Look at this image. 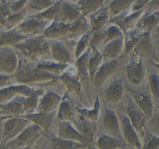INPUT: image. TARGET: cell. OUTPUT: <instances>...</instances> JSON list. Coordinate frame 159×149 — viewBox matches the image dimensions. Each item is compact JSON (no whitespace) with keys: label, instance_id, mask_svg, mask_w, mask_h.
I'll return each mask as SVG.
<instances>
[{"label":"cell","instance_id":"03108f58","mask_svg":"<svg viewBox=\"0 0 159 149\" xmlns=\"http://www.w3.org/2000/svg\"><path fill=\"white\" fill-rule=\"evenodd\" d=\"M84 149H87V147H85V148H84Z\"/></svg>","mask_w":159,"mask_h":149},{"label":"cell","instance_id":"ffe728a7","mask_svg":"<svg viewBox=\"0 0 159 149\" xmlns=\"http://www.w3.org/2000/svg\"><path fill=\"white\" fill-rule=\"evenodd\" d=\"M26 96H16L9 102L0 105V120L6 119L15 116H21L24 115L23 102Z\"/></svg>","mask_w":159,"mask_h":149},{"label":"cell","instance_id":"f1b7e54d","mask_svg":"<svg viewBox=\"0 0 159 149\" xmlns=\"http://www.w3.org/2000/svg\"><path fill=\"white\" fill-rule=\"evenodd\" d=\"M93 144L97 149H127L128 146L122 140L98 132Z\"/></svg>","mask_w":159,"mask_h":149},{"label":"cell","instance_id":"7bdbcfd3","mask_svg":"<svg viewBox=\"0 0 159 149\" xmlns=\"http://www.w3.org/2000/svg\"><path fill=\"white\" fill-rule=\"evenodd\" d=\"M133 1L131 0H114V1H109L108 10L110 15V20L120 15L124 11L127 10L131 6Z\"/></svg>","mask_w":159,"mask_h":149},{"label":"cell","instance_id":"680465c9","mask_svg":"<svg viewBox=\"0 0 159 149\" xmlns=\"http://www.w3.org/2000/svg\"><path fill=\"white\" fill-rule=\"evenodd\" d=\"M20 149H40V148H39L38 144H37V143H36V144H34V145L27 146V147H22V148H20Z\"/></svg>","mask_w":159,"mask_h":149},{"label":"cell","instance_id":"8fae6325","mask_svg":"<svg viewBox=\"0 0 159 149\" xmlns=\"http://www.w3.org/2000/svg\"><path fill=\"white\" fill-rule=\"evenodd\" d=\"M117 113V112H116ZM119 119L121 133L124 142L129 147L132 149L141 148V140L139 135L137 133L136 130L129 120L127 115L123 113H117Z\"/></svg>","mask_w":159,"mask_h":149},{"label":"cell","instance_id":"ee69618b","mask_svg":"<svg viewBox=\"0 0 159 149\" xmlns=\"http://www.w3.org/2000/svg\"><path fill=\"white\" fill-rule=\"evenodd\" d=\"M92 34L91 31H89L87 34L82 36L77 42H76L75 45V48L73 50V53H74L75 58L78 59L80 57L91 45V40H92Z\"/></svg>","mask_w":159,"mask_h":149},{"label":"cell","instance_id":"603a6c76","mask_svg":"<svg viewBox=\"0 0 159 149\" xmlns=\"http://www.w3.org/2000/svg\"><path fill=\"white\" fill-rule=\"evenodd\" d=\"M62 96L58 93L52 90H48L40 96L37 105V112L42 113H51L57 111L61 102Z\"/></svg>","mask_w":159,"mask_h":149},{"label":"cell","instance_id":"9f6ffc18","mask_svg":"<svg viewBox=\"0 0 159 149\" xmlns=\"http://www.w3.org/2000/svg\"><path fill=\"white\" fill-rule=\"evenodd\" d=\"M154 50H155V54H154L153 62L159 63V40L156 41V44H154Z\"/></svg>","mask_w":159,"mask_h":149},{"label":"cell","instance_id":"7a4b0ae2","mask_svg":"<svg viewBox=\"0 0 159 149\" xmlns=\"http://www.w3.org/2000/svg\"><path fill=\"white\" fill-rule=\"evenodd\" d=\"M12 47L23 58L31 61L51 60L49 40L43 38L41 35L28 37Z\"/></svg>","mask_w":159,"mask_h":149},{"label":"cell","instance_id":"ac0fdd59","mask_svg":"<svg viewBox=\"0 0 159 149\" xmlns=\"http://www.w3.org/2000/svg\"><path fill=\"white\" fill-rule=\"evenodd\" d=\"M144 11V9L139 12L130 13L127 9L120 15L110 19L109 20V23L116 26L122 31L123 34H125L126 32L135 27L138 20L141 16Z\"/></svg>","mask_w":159,"mask_h":149},{"label":"cell","instance_id":"5bb4252c","mask_svg":"<svg viewBox=\"0 0 159 149\" xmlns=\"http://www.w3.org/2000/svg\"><path fill=\"white\" fill-rule=\"evenodd\" d=\"M119 61L117 59L102 61L93 75L92 82L97 89H100L102 85L113 76L119 68Z\"/></svg>","mask_w":159,"mask_h":149},{"label":"cell","instance_id":"6f0895ef","mask_svg":"<svg viewBox=\"0 0 159 149\" xmlns=\"http://www.w3.org/2000/svg\"><path fill=\"white\" fill-rule=\"evenodd\" d=\"M146 9L148 10H159V1H151Z\"/></svg>","mask_w":159,"mask_h":149},{"label":"cell","instance_id":"681fc988","mask_svg":"<svg viewBox=\"0 0 159 149\" xmlns=\"http://www.w3.org/2000/svg\"><path fill=\"white\" fill-rule=\"evenodd\" d=\"M147 130L159 137V111L153 113L152 116L148 120Z\"/></svg>","mask_w":159,"mask_h":149},{"label":"cell","instance_id":"d4e9b609","mask_svg":"<svg viewBox=\"0 0 159 149\" xmlns=\"http://www.w3.org/2000/svg\"><path fill=\"white\" fill-rule=\"evenodd\" d=\"M74 103L69 96V93H65L62 96L61 102L59 105L56 113V120L59 121H68L72 122L75 119L76 112Z\"/></svg>","mask_w":159,"mask_h":149},{"label":"cell","instance_id":"9c48e42d","mask_svg":"<svg viewBox=\"0 0 159 149\" xmlns=\"http://www.w3.org/2000/svg\"><path fill=\"white\" fill-rule=\"evenodd\" d=\"M49 44L51 60L68 65L75 63L74 53L66 42L62 40H49Z\"/></svg>","mask_w":159,"mask_h":149},{"label":"cell","instance_id":"db71d44e","mask_svg":"<svg viewBox=\"0 0 159 149\" xmlns=\"http://www.w3.org/2000/svg\"><path fill=\"white\" fill-rule=\"evenodd\" d=\"M12 85H14L12 75L0 74V89Z\"/></svg>","mask_w":159,"mask_h":149},{"label":"cell","instance_id":"be15d7a7","mask_svg":"<svg viewBox=\"0 0 159 149\" xmlns=\"http://www.w3.org/2000/svg\"><path fill=\"white\" fill-rule=\"evenodd\" d=\"M0 130H1V123H0Z\"/></svg>","mask_w":159,"mask_h":149},{"label":"cell","instance_id":"11a10c76","mask_svg":"<svg viewBox=\"0 0 159 149\" xmlns=\"http://www.w3.org/2000/svg\"><path fill=\"white\" fill-rule=\"evenodd\" d=\"M151 37H152L153 42L159 40V23L151 31Z\"/></svg>","mask_w":159,"mask_h":149},{"label":"cell","instance_id":"e0dca14e","mask_svg":"<svg viewBox=\"0 0 159 149\" xmlns=\"http://www.w3.org/2000/svg\"><path fill=\"white\" fill-rule=\"evenodd\" d=\"M57 135L58 138L68 141H75L80 143L88 147L90 144H93L89 140L81 134L71 122L68 121H59L57 122Z\"/></svg>","mask_w":159,"mask_h":149},{"label":"cell","instance_id":"7c38bea8","mask_svg":"<svg viewBox=\"0 0 159 149\" xmlns=\"http://www.w3.org/2000/svg\"><path fill=\"white\" fill-rule=\"evenodd\" d=\"M41 138L43 139V144L38 145L40 149H84L87 147L80 143L58 138L51 130L43 132Z\"/></svg>","mask_w":159,"mask_h":149},{"label":"cell","instance_id":"8d00e7d4","mask_svg":"<svg viewBox=\"0 0 159 149\" xmlns=\"http://www.w3.org/2000/svg\"><path fill=\"white\" fill-rule=\"evenodd\" d=\"M36 66L39 70L47 71L58 77L60 74L68 70L71 65L57 63L52 60H43L36 62Z\"/></svg>","mask_w":159,"mask_h":149},{"label":"cell","instance_id":"ba28073f","mask_svg":"<svg viewBox=\"0 0 159 149\" xmlns=\"http://www.w3.org/2000/svg\"><path fill=\"white\" fill-rule=\"evenodd\" d=\"M132 53V52H131ZM134 57H128L125 66V75L127 83L132 85H141L144 82L146 70L143 59L132 53Z\"/></svg>","mask_w":159,"mask_h":149},{"label":"cell","instance_id":"816d5d0a","mask_svg":"<svg viewBox=\"0 0 159 149\" xmlns=\"http://www.w3.org/2000/svg\"><path fill=\"white\" fill-rule=\"evenodd\" d=\"M28 1H11L9 5V12L11 14L18 13L26 9Z\"/></svg>","mask_w":159,"mask_h":149},{"label":"cell","instance_id":"f546056e","mask_svg":"<svg viewBox=\"0 0 159 149\" xmlns=\"http://www.w3.org/2000/svg\"><path fill=\"white\" fill-rule=\"evenodd\" d=\"M89 31H90V26L88 18L81 16L77 21L70 25L69 30L65 39L68 41L77 42L82 36L87 34Z\"/></svg>","mask_w":159,"mask_h":149},{"label":"cell","instance_id":"6da1fadb","mask_svg":"<svg viewBox=\"0 0 159 149\" xmlns=\"http://www.w3.org/2000/svg\"><path fill=\"white\" fill-rule=\"evenodd\" d=\"M14 84L29 85L40 82H51L58 81V77L47 71L39 70L36 62L25 58L19 60L16 71L12 75Z\"/></svg>","mask_w":159,"mask_h":149},{"label":"cell","instance_id":"3957f363","mask_svg":"<svg viewBox=\"0 0 159 149\" xmlns=\"http://www.w3.org/2000/svg\"><path fill=\"white\" fill-rule=\"evenodd\" d=\"M141 85H132L127 82L124 83V88L129 93V96L147 116L148 120L154 113V101L149 88H144Z\"/></svg>","mask_w":159,"mask_h":149},{"label":"cell","instance_id":"7dc6e473","mask_svg":"<svg viewBox=\"0 0 159 149\" xmlns=\"http://www.w3.org/2000/svg\"><path fill=\"white\" fill-rule=\"evenodd\" d=\"M148 80V87L152 94L153 101H159V74L155 71H152L149 73Z\"/></svg>","mask_w":159,"mask_h":149},{"label":"cell","instance_id":"2e32d148","mask_svg":"<svg viewBox=\"0 0 159 149\" xmlns=\"http://www.w3.org/2000/svg\"><path fill=\"white\" fill-rule=\"evenodd\" d=\"M51 23L35 16H26L20 24L16 26L19 32L27 37L41 35L45 29Z\"/></svg>","mask_w":159,"mask_h":149},{"label":"cell","instance_id":"cb8c5ba5","mask_svg":"<svg viewBox=\"0 0 159 149\" xmlns=\"http://www.w3.org/2000/svg\"><path fill=\"white\" fill-rule=\"evenodd\" d=\"M36 88L32 86L24 85H9L0 89V105L9 102L16 96L21 95L23 96H29Z\"/></svg>","mask_w":159,"mask_h":149},{"label":"cell","instance_id":"4316f807","mask_svg":"<svg viewBox=\"0 0 159 149\" xmlns=\"http://www.w3.org/2000/svg\"><path fill=\"white\" fill-rule=\"evenodd\" d=\"M108 3L88 16L90 31L92 34L98 33L103 29L107 25H108L110 20V15H109L108 6H107Z\"/></svg>","mask_w":159,"mask_h":149},{"label":"cell","instance_id":"f6af8a7d","mask_svg":"<svg viewBox=\"0 0 159 149\" xmlns=\"http://www.w3.org/2000/svg\"><path fill=\"white\" fill-rule=\"evenodd\" d=\"M26 17V9L18 13H12L8 16L3 22V30H9L16 27Z\"/></svg>","mask_w":159,"mask_h":149},{"label":"cell","instance_id":"7402d4cb","mask_svg":"<svg viewBox=\"0 0 159 149\" xmlns=\"http://www.w3.org/2000/svg\"><path fill=\"white\" fill-rule=\"evenodd\" d=\"M58 81H60L68 89V93L71 92L77 95L79 98H82V82L76 74V70L71 68V65L68 70L58 76Z\"/></svg>","mask_w":159,"mask_h":149},{"label":"cell","instance_id":"f35d334b","mask_svg":"<svg viewBox=\"0 0 159 149\" xmlns=\"http://www.w3.org/2000/svg\"><path fill=\"white\" fill-rule=\"evenodd\" d=\"M55 1L52 0H31L26 6V16H32L43 12L51 7Z\"/></svg>","mask_w":159,"mask_h":149},{"label":"cell","instance_id":"484cf974","mask_svg":"<svg viewBox=\"0 0 159 149\" xmlns=\"http://www.w3.org/2000/svg\"><path fill=\"white\" fill-rule=\"evenodd\" d=\"M71 124L81 134L89 140L92 143H94L95 138L98 133V127L96 123L84 119L75 114Z\"/></svg>","mask_w":159,"mask_h":149},{"label":"cell","instance_id":"8992f818","mask_svg":"<svg viewBox=\"0 0 159 149\" xmlns=\"http://www.w3.org/2000/svg\"><path fill=\"white\" fill-rule=\"evenodd\" d=\"M43 131L35 124H30L16 138L6 144V149H20L34 145L43 136Z\"/></svg>","mask_w":159,"mask_h":149},{"label":"cell","instance_id":"d6986e66","mask_svg":"<svg viewBox=\"0 0 159 149\" xmlns=\"http://www.w3.org/2000/svg\"><path fill=\"white\" fill-rule=\"evenodd\" d=\"M81 16L82 15L80 11L75 2L61 1L58 14L55 22L65 24H71L77 21Z\"/></svg>","mask_w":159,"mask_h":149},{"label":"cell","instance_id":"4fadbf2b","mask_svg":"<svg viewBox=\"0 0 159 149\" xmlns=\"http://www.w3.org/2000/svg\"><path fill=\"white\" fill-rule=\"evenodd\" d=\"M18 53L12 47H0V74L13 75L19 64Z\"/></svg>","mask_w":159,"mask_h":149},{"label":"cell","instance_id":"f5cc1de1","mask_svg":"<svg viewBox=\"0 0 159 149\" xmlns=\"http://www.w3.org/2000/svg\"><path fill=\"white\" fill-rule=\"evenodd\" d=\"M150 1L148 0H138V1H133L131 6L128 9L129 12L133 13V12H139V11L144 10L146 9L148 4Z\"/></svg>","mask_w":159,"mask_h":149},{"label":"cell","instance_id":"91938a15","mask_svg":"<svg viewBox=\"0 0 159 149\" xmlns=\"http://www.w3.org/2000/svg\"><path fill=\"white\" fill-rule=\"evenodd\" d=\"M0 149H6V145L4 143H0Z\"/></svg>","mask_w":159,"mask_h":149},{"label":"cell","instance_id":"277c9868","mask_svg":"<svg viewBox=\"0 0 159 149\" xmlns=\"http://www.w3.org/2000/svg\"><path fill=\"white\" fill-rule=\"evenodd\" d=\"M98 122L99 124H97L99 133H104L124 141L117 113L114 110L108 107L103 109L102 111L100 112V116Z\"/></svg>","mask_w":159,"mask_h":149},{"label":"cell","instance_id":"f907efd6","mask_svg":"<svg viewBox=\"0 0 159 149\" xmlns=\"http://www.w3.org/2000/svg\"><path fill=\"white\" fill-rule=\"evenodd\" d=\"M11 1H0V31L3 30V22L5 19L10 15L9 5Z\"/></svg>","mask_w":159,"mask_h":149},{"label":"cell","instance_id":"30bf717a","mask_svg":"<svg viewBox=\"0 0 159 149\" xmlns=\"http://www.w3.org/2000/svg\"><path fill=\"white\" fill-rule=\"evenodd\" d=\"M100 90L103 100L107 104H117L124 97V83L119 79L110 78Z\"/></svg>","mask_w":159,"mask_h":149},{"label":"cell","instance_id":"44dd1931","mask_svg":"<svg viewBox=\"0 0 159 149\" xmlns=\"http://www.w3.org/2000/svg\"><path fill=\"white\" fill-rule=\"evenodd\" d=\"M56 113L57 111L51 113H42L35 112L31 114L23 115V117L27 120L30 124H35L40 127L43 132L51 131V128L54 121L56 120Z\"/></svg>","mask_w":159,"mask_h":149},{"label":"cell","instance_id":"1f68e13d","mask_svg":"<svg viewBox=\"0 0 159 149\" xmlns=\"http://www.w3.org/2000/svg\"><path fill=\"white\" fill-rule=\"evenodd\" d=\"M70 25L53 22L43 30L41 36L48 40H63L68 34Z\"/></svg>","mask_w":159,"mask_h":149},{"label":"cell","instance_id":"c3c4849f","mask_svg":"<svg viewBox=\"0 0 159 149\" xmlns=\"http://www.w3.org/2000/svg\"><path fill=\"white\" fill-rule=\"evenodd\" d=\"M141 149H159V137L147 130L141 140Z\"/></svg>","mask_w":159,"mask_h":149},{"label":"cell","instance_id":"60d3db41","mask_svg":"<svg viewBox=\"0 0 159 149\" xmlns=\"http://www.w3.org/2000/svg\"><path fill=\"white\" fill-rule=\"evenodd\" d=\"M102 61H102V57L101 55L100 51L95 47L90 45L89 54L88 57V69L91 82L95 72L98 69V68L100 66Z\"/></svg>","mask_w":159,"mask_h":149},{"label":"cell","instance_id":"5b68a950","mask_svg":"<svg viewBox=\"0 0 159 149\" xmlns=\"http://www.w3.org/2000/svg\"><path fill=\"white\" fill-rule=\"evenodd\" d=\"M0 143L4 144L16 138L30 124L27 120L22 116L0 120Z\"/></svg>","mask_w":159,"mask_h":149},{"label":"cell","instance_id":"836d02e7","mask_svg":"<svg viewBox=\"0 0 159 149\" xmlns=\"http://www.w3.org/2000/svg\"><path fill=\"white\" fill-rule=\"evenodd\" d=\"M27 36L19 32L16 28L9 30L0 31V47H13L20 42L23 41Z\"/></svg>","mask_w":159,"mask_h":149},{"label":"cell","instance_id":"94428289","mask_svg":"<svg viewBox=\"0 0 159 149\" xmlns=\"http://www.w3.org/2000/svg\"><path fill=\"white\" fill-rule=\"evenodd\" d=\"M87 149H97L96 147H95V145L93 144H90V145H89L88 147H87Z\"/></svg>","mask_w":159,"mask_h":149},{"label":"cell","instance_id":"d590c367","mask_svg":"<svg viewBox=\"0 0 159 149\" xmlns=\"http://www.w3.org/2000/svg\"><path fill=\"white\" fill-rule=\"evenodd\" d=\"M76 114L78 116H81L85 120L92 121V122H98L99 119L101 112V100L100 96L97 95L95 99L94 104H93V109H86V108H75Z\"/></svg>","mask_w":159,"mask_h":149},{"label":"cell","instance_id":"ab89813d","mask_svg":"<svg viewBox=\"0 0 159 149\" xmlns=\"http://www.w3.org/2000/svg\"><path fill=\"white\" fill-rule=\"evenodd\" d=\"M90 47L89 49L78 59H76L75 61V68L76 70V74L80 82L82 80H85L89 79V74L88 69V57L89 54Z\"/></svg>","mask_w":159,"mask_h":149},{"label":"cell","instance_id":"83f0119b","mask_svg":"<svg viewBox=\"0 0 159 149\" xmlns=\"http://www.w3.org/2000/svg\"><path fill=\"white\" fill-rule=\"evenodd\" d=\"M132 53L142 59L153 58L155 50L154 42L151 37V32L144 33L139 41L135 45Z\"/></svg>","mask_w":159,"mask_h":149},{"label":"cell","instance_id":"4dcf8cb0","mask_svg":"<svg viewBox=\"0 0 159 149\" xmlns=\"http://www.w3.org/2000/svg\"><path fill=\"white\" fill-rule=\"evenodd\" d=\"M99 51L101 53L103 61L117 59L120 54L122 53V51H124L123 36L109 42Z\"/></svg>","mask_w":159,"mask_h":149},{"label":"cell","instance_id":"d6a6232c","mask_svg":"<svg viewBox=\"0 0 159 149\" xmlns=\"http://www.w3.org/2000/svg\"><path fill=\"white\" fill-rule=\"evenodd\" d=\"M147 10V12H143L138 20L135 27L143 33L151 32L159 23V10Z\"/></svg>","mask_w":159,"mask_h":149},{"label":"cell","instance_id":"e7e4bbea","mask_svg":"<svg viewBox=\"0 0 159 149\" xmlns=\"http://www.w3.org/2000/svg\"><path fill=\"white\" fill-rule=\"evenodd\" d=\"M127 149H132V148H130V147H127Z\"/></svg>","mask_w":159,"mask_h":149},{"label":"cell","instance_id":"74e56055","mask_svg":"<svg viewBox=\"0 0 159 149\" xmlns=\"http://www.w3.org/2000/svg\"><path fill=\"white\" fill-rule=\"evenodd\" d=\"M144 33L134 27L130 29L123 35L124 38V52L126 55H129L133 51L135 45L137 44Z\"/></svg>","mask_w":159,"mask_h":149},{"label":"cell","instance_id":"9a60e30c","mask_svg":"<svg viewBox=\"0 0 159 149\" xmlns=\"http://www.w3.org/2000/svg\"><path fill=\"white\" fill-rule=\"evenodd\" d=\"M124 35L122 31L117 26L113 24H110L105 26L102 29L96 34H93L91 40V46L95 47L100 51L107 43L111 40L122 37Z\"/></svg>","mask_w":159,"mask_h":149},{"label":"cell","instance_id":"b9f144b4","mask_svg":"<svg viewBox=\"0 0 159 149\" xmlns=\"http://www.w3.org/2000/svg\"><path fill=\"white\" fill-rule=\"evenodd\" d=\"M43 94V90L40 88H36L29 96L25 97L24 102H23L24 115L31 114L37 112L39 99Z\"/></svg>","mask_w":159,"mask_h":149},{"label":"cell","instance_id":"e575fe53","mask_svg":"<svg viewBox=\"0 0 159 149\" xmlns=\"http://www.w3.org/2000/svg\"><path fill=\"white\" fill-rule=\"evenodd\" d=\"M108 2L109 1H102V0H81V1L75 2L80 11L82 16L87 17V18L89 16L99 10Z\"/></svg>","mask_w":159,"mask_h":149},{"label":"cell","instance_id":"6125c7cd","mask_svg":"<svg viewBox=\"0 0 159 149\" xmlns=\"http://www.w3.org/2000/svg\"><path fill=\"white\" fill-rule=\"evenodd\" d=\"M153 65L155 68L158 69V71H159V63H155V62H153Z\"/></svg>","mask_w":159,"mask_h":149},{"label":"cell","instance_id":"bcb514c9","mask_svg":"<svg viewBox=\"0 0 159 149\" xmlns=\"http://www.w3.org/2000/svg\"><path fill=\"white\" fill-rule=\"evenodd\" d=\"M60 4H61V1H55L54 4H53L51 7L47 9L46 10L40 12V13L37 14V15L32 16L37 17V18L45 20V21L50 22V23L55 22L56 18H57V14H58Z\"/></svg>","mask_w":159,"mask_h":149},{"label":"cell","instance_id":"52a82bcc","mask_svg":"<svg viewBox=\"0 0 159 149\" xmlns=\"http://www.w3.org/2000/svg\"><path fill=\"white\" fill-rule=\"evenodd\" d=\"M124 113L127 115L129 120L136 130L137 133L139 135L141 140L145 135L147 132V122L148 118L144 113L139 109V107L135 104L132 98L129 96V99L126 101Z\"/></svg>","mask_w":159,"mask_h":149}]
</instances>
